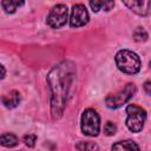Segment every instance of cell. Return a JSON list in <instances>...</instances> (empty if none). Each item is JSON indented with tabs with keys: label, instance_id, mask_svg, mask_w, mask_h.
Listing matches in <instances>:
<instances>
[{
	"label": "cell",
	"instance_id": "1",
	"mask_svg": "<svg viewBox=\"0 0 151 151\" xmlns=\"http://www.w3.org/2000/svg\"><path fill=\"white\" fill-rule=\"evenodd\" d=\"M74 79V65L67 60L54 66L47 76V83L51 90V114L54 120L59 119L64 113L68 93Z\"/></svg>",
	"mask_w": 151,
	"mask_h": 151
},
{
	"label": "cell",
	"instance_id": "2",
	"mask_svg": "<svg viewBox=\"0 0 151 151\" xmlns=\"http://www.w3.org/2000/svg\"><path fill=\"white\" fill-rule=\"evenodd\" d=\"M117 67L126 74H136L140 70L139 57L129 50H122L116 54Z\"/></svg>",
	"mask_w": 151,
	"mask_h": 151
},
{
	"label": "cell",
	"instance_id": "3",
	"mask_svg": "<svg viewBox=\"0 0 151 151\" xmlns=\"http://www.w3.org/2000/svg\"><path fill=\"white\" fill-rule=\"evenodd\" d=\"M81 131L84 134L96 137L100 132V118L93 109H86L81 114Z\"/></svg>",
	"mask_w": 151,
	"mask_h": 151
},
{
	"label": "cell",
	"instance_id": "4",
	"mask_svg": "<svg viewBox=\"0 0 151 151\" xmlns=\"http://www.w3.org/2000/svg\"><path fill=\"white\" fill-rule=\"evenodd\" d=\"M127 118H126V126L132 132H139L142 131L145 119H146V112L144 109H142L138 105H129L126 109Z\"/></svg>",
	"mask_w": 151,
	"mask_h": 151
},
{
	"label": "cell",
	"instance_id": "5",
	"mask_svg": "<svg viewBox=\"0 0 151 151\" xmlns=\"http://www.w3.org/2000/svg\"><path fill=\"white\" fill-rule=\"evenodd\" d=\"M134 92H136L134 84H127L123 90H120L117 93L111 94L106 98V100H105L106 106L109 109H113V110L118 109L122 105H124L126 101H129L131 99V97L134 94Z\"/></svg>",
	"mask_w": 151,
	"mask_h": 151
},
{
	"label": "cell",
	"instance_id": "6",
	"mask_svg": "<svg viewBox=\"0 0 151 151\" xmlns=\"http://www.w3.org/2000/svg\"><path fill=\"white\" fill-rule=\"evenodd\" d=\"M67 18H68L67 6L64 4H59L51 9L47 17V25L52 28H59L66 24Z\"/></svg>",
	"mask_w": 151,
	"mask_h": 151
},
{
	"label": "cell",
	"instance_id": "7",
	"mask_svg": "<svg viewBox=\"0 0 151 151\" xmlns=\"http://www.w3.org/2000/svg\"><path fill=\"white\" fill-rule=\"evenodd\" d=\"M88 13L83 4H76L72 6L71 18H70V26L71 27H81L88 22Z\"/></svg>",
	"mask_w": 151,
	"mask_h": 151
},
{
	"label": "cell",
	"instance_id": "8",
	"mask_svg": "<svg viewBox=\"0 0 151 151\" xmlns=\"http://www.w3.org/2000/svg\"><path fill=\"white\" fill-rule=\"evenodd\" d=\"M124 5L127 6L132 12L139 15H147L150 12V1H124Z\"/></svg>",
	"mask_w": 151,
	"mask_h": 151
},
{
	"label": "cell",
	"instance_id": "9",
	"mask_svg": "<svg viewBox=\"0 0 151 151\" xmlns=\"http://www.w3.org/2000/svg\"><path fill=\"white\" fill-rule=\"evenodd\" d=\"M1 101H2L4 106H6L7 109H14L20 103V94H19L18 91H14L13 90V91L8 92L7 94L2 96Z\"/></svg>",
	"mask_w": 151,
	"mask_h": 151
},
{
	"label": "cell",
	"instance_id": "10",
	"mask_svg": "<svg viewBox=\"0 0 151 151\" xmlns=\"http://www.w3.org/2000/svg\"><path fill=\"white\" fill-rule=\"evenodd\" d=\"M112 151H139V146L133 140L117 142L112 145Z\"/></svg>",
	"mask_w": 151,
	"mask_h": 151
},
{
	"label": "cell",
	"instance_id": "11",
	"mask_svg": "<svg viewBox=\"0 0 151 151\" xmlns=\"http://www.w3.org/2000/svg\"><path fill=\"white\" fill-rule=\"evenodd\" d=\"M0 144L5 147H14L18 145V138L13 133H2L0 134Z\"/></svg>",
	"mask_w": 151,
	"mask_h": 151
},
{
	"label": "cell",
	"instance_id": "12",
	"mask_svg": "<svg viewBox=\"0 0 151 151\" xmlns=\"http://www.w3.org/2000/svg\"><path fill=\"white\" fill-rule=\"evenodd\" d=\"M22 5H24V1H19V0H4V1H1V6L6 13H14L18 9V7H20Z\"/></svg>",
	"mask_w": 151,
	"mask_h": 151
},
{
	"label": "cell",
	"instance_id": "13",
	"mask_svg": "<svg viewBox=\"0 0 151 151\" xmlns=\"http://www.w3.org/2000/svg\"><path fill=\"white\" fill-rule=\"evenodd\" d=\"M90 6L93 12H98L99 9L110 11L114 6V2L113 1H90Z\"/></svg>",
	"mask_w": 151,
	"mask_h": 151
},
{
	"label": "cell",
	"instance_id": "14",
	"mask_svg": "<svg viewBox=\"0 0 151 151\" xmlns=\"http://www.w3.org/2000/svg\"><path fill=\"white\" fill-rule=\"evenodd\" d=\"M99 147L92 142H79L76 145V151H98Z\"/></svg>",
	"mask_w": 151,
	"mask_h": 151
},
{
	"label": "cell",
	"instance_id": "15",
	"mask_svg": "<svg viewBox=\"0 0 151 151\" xmlns=\"http://www.w3.org/2000/svg\"><path fill=\"white\" fill-rule=\"evenodd\" d=\"M133 39L136 41H145L147 39V33L145 32L144 28L142 27H137L136 31L133 32Z\"/></svg>",
	"mask_w": 151,
	"mask_h": 151
},
{
	"label": "cell",
	"instance_id": "16",
	"mask_svg": "<svg viewBox=\"0 0 151 151\" xmlns=\"http://www.w3.org/2000/svg\"><path fill=\"white\" fill-rule=\"evenodd\" d=\"M116 131H117V126L112 122H107L105 124V126H104V133L106 136H113L116 133Z\"/></svg>",
	"mask_w": 151,
	"mask_h": 151
},
{
	"label": "cell",
	"instance_id": "17",
	"mask_svg": "<svg viewBox=\"0 0 151 151\" xmlns=\"http://www.w3.org/2000/svg\"><path fill=\"white\" fill-rule=\"evenodd\" d=\"M35 140H37V137L34 134H26L24 137V142L28 147H33L35 145Z\"/></svg>",
	"mask_w": 151,
	"mask_h": 151
},
{
	"label": "cell",
	"instance_id": "18",
	"mask_svg": "<svg viewBox=\"0 0 151 151\" xmlns=\"http://www.w3.org/2000/svg\"><path fill=\"white\" fill-rule=\"evenodd\" d=\"M144 88H145L146 94L149 96V94L151 93V91H150V81H149V80H147V81H145V84H144Z\"/></svg>",
	"mask_w": 151,
	"mask_h": 151
},
{
	"label": "cell",
	"instance_id": "19",
	"mask_svg": "<svg viewBox=\"0 0 151 151\" xmlns=\"http://www.w3.org/2000/svg\"><path fill=\"white\" fill-rule=\"evenodd\" d=\"M5 74H6V70L2 65H0V79H2L5 77Z\"/></svg>",
	"mask_w": 151,
	"mask_h": 151
}]
</instances>
